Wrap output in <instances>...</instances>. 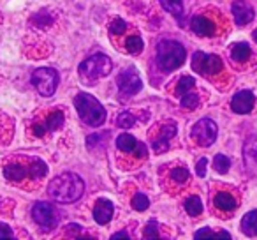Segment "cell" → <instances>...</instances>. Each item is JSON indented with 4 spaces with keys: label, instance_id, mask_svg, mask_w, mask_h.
Listing matches in <instances>:
<instances>
[{
    "label": "cell",
    "instance_id": "obj_1",
    "mask_svg": "<svg viewBox=\"0 0 257 240\" xmlns=\"http://www.w3.org/2000/svg\"><path fill=\"white\" fill-rule=\"evenodd\" d=\"M83 191H85V182L76 173H62L55 177L48 186V194L58 203H72L79 200L83 196Z\"/></svg>",
    "mask_w": 257,
    "mask_h": 240
},
{
    "label": "cell",
    "instance_id": "obj_2",
    "mask_svg": "<svg viewBox=\"0 0 257 240\" xmlns=\"http://www.w3.org/2000/svg\"><path fill=\"white\" fill-rule=\"evenodd\" d=\"M74 106H76V110H78L81 120L85 124H88V126L99 127V126H102L104 120H106V108H104L95 97L90 96V94H85V92L78 94L74 99Z\"/></svg>",
    "mask_w": 257,
    "mask_h": 240
},
{
    "label": "cell",
    "instance_id": "obj_3",
    "mask_svg": "<svg viewBox=\"0 0 257 240\" xmlns=\"http://www.w3.org/2000/svg\"><path fill=\"white\" fill-rule=\"evenodd\" d=\"M185 57H187L185 48H183V44H180L178 41L166 39L159 43L157 62L162 71L171 72V71H175V69H178L180 65L185 62Z\"/></svg>",
    "mask_w": 257,
    "mask_h": 240
},
{
    "label": "cell",
    "instance_id": "obj_4",
    "mask_svg": "<svg viewBox=\"0 0 257 240\" xmlns=\"http://www.w3.org/2000/svg\"><path fill=\"white\" fill-rule=\"evenodd\" d=\"M111 69H113L111 58L102 53H97V55L88 57L86 60H83L81 64H79L78 71H79V76H81L83 82L93 83V82H97V79L109 74Z\"/></svg>",
    "mask_w": 257,
    "mask_h": 240
},
{
    "label": "cell",
    "instance_id": "obj_5",
    "mask_svg": "<svg viewBox=\"0 0 257 240\" xmlns=\"http://www.w3.org/2000/svg\"><path fill=\"white\" fill-rule=\"evenodd\" d=\"M32 85L39 90L41 96H44V97L53 96L58 87V72L51 67L36 69L32 74Z\"/></svg>",
    "mask_w": 257,
    "mask_h": 240
},
{
    "label": "cell",
    "instance_id": "obj_6",
    "mask_svg": "<svg viewBox=\"0 0 257 240\" xmlns=\"http://www.w3.org/2000/svg\"><path fill=\"white\" fill-rule=\"evenodd\" d=\"M218 134L217 124L211 118H201L199 122L194 124L192 127V138L199 147H210L215 143Z\"/></svg>",
    "mask_w": 257,
    "mask_h": 240
},
{
    "label": "cell",
    "instance_id": "obj_7",
    "mask_svg": "<svg viewBox=\"0 0 257 240\" xmlns=\"http://www.w3.org/2000/svg\"><path fill=\"white\" fill-rule=\"evenodd\" d=\"M32 217L44 231H51L58 226V215L57 210H55L53 205L44 203V201H39V203L34 205L32 208Z\"/></svg>",
    "mask_w": 257,
    "mask_h": 240
},
{
    "label": "cell",
    "instance_id": "obj_8",
    "mask_svg": "<svg viewBox=\"0 0 257 240\" xmlns=\"http://www.w3.org/2000/svg\"><path fill=\"white\" fill-rule=\"evenodd\" d=\"M192 69L203 76H211L222 71V60L218 55H206L203 51H196L192 55Z\"/></svg>",
    "mask_w": 257,
    "mask_h": 240
},
{
    "label": "cell",
    "instance_id": "obj_9",
    "mask_svg": "<svg viewBox=\"0 0 257 240\" xmlns=\"http://www.w3.org/2000/svg\"><path fill=\"white\" fill-rule=\"evenodd\" d=\"M116 85L123 96H134L141 90L143 82H141L140 74H138L134 69H123V71L118 74L116 78Z\"/></svg>",
    "mask_w": 257,
    "mask_h": 240
},
{
    "label": "cell",
    "instance_id": "obj_10",
    "mask_svg": "<svg viewBox=\"0 0 257 240\" xmlns=\"http://www.w3.org/2000/svg\"><path fill=\"white\" fill-rule=\"evenodd\" d=\"M255 104V96H253L252 90H241L238 92L231 101V108L234 113H239V115H245V113H250Z\"/></svg>",
    "mask_w": 257,
    "mask_h": 240
},
{
    "label": "cell",
    "instance_id": "obj_11",
    "mask_svg": "<svg viewBox=\"0 0 257 240\" xmlns=\"http://www.w3.org/2000/svg\"><path fill=\"white\" fill-rule=\"evenodd\" d=\"M231 9H232V16H234L236 23H238L239 27L248 25V23L253 20V16H255L253 8L248 4V2H245V0H236Z\"/></svg>",
    "mask_w": 257,
    "mask_h": 240
},
{
    "label": "cell",
    "instance_id": "obj_12",
    "mask_svg": "<svg viewBox=\"0 0 257 240\" xmlns=\"http://www.w3.org/2000/svg\"><path fill=\"white\" fill-rule=\"evenodd\" d=\"M175 134H176V124L175 122L166 124V126L162 127L161 134L154 140V150L157 152V154H164L169 147V140H171Z\"/></svg>",
    "mask_w": 257,
    "mask_h": 240
},
{
    "label": "cell",
    "instance_id": "obj_13",
    "mask_svg": "<svg viewBox=\"0 0 257 240\" xmlns=\"http://www.w3.org/2000/svg\"><path fill=\"white\" fill-rule=\"evenodd\" d=\"M113 212H114V205L111 203L109 200L102 198V200L97 201L95 207H93V219H95V222H99V224H107V222L111 221V217H113Z\"/></svg>",
    "mask_w": 257,
    "mask_h": 240
},
{
    "label": "cell",
    "instance_id": "obj_14",
    "mask_svg": "<svg viewBox=\"0 0 257 240\" xmlns=\"http://www.w3.org/2000/svg\"><path fill=\"white\" fill-rule=\"evenodd\" d=\"M190 29L197 34V36H213L215 32V23L206 16H194Z\"/></svg>",
    "mask_w": 257,
    "mask_h": 240
},
{
    "label": "cell",
    "instance_id": "obj_15",
    "mask_svg": "<svg viewBox=\"0 0 257 240\" xmlns=\"http://www.w3.org/2000/svg\"><path fill=\"white\" fill-rule=\"evenodd\" d=\"M213 203H215V207H217L218 210H224V212H231V210H234V208L238 207L234 196H232V194H229V193H225V191H220V193L215 194Z\"/></svg>",
    "mask_w": 257,
    "mask_h": 240
},
{
    "label": "cell",
    "instance_id": "obj_16",
    "mask_svg": "<svg viewBox=\"0 0 257 240\" xmlns=\"http://www.w3.org/2000/svg\"><path fill=\"white\" fill-rule=\"evenodd\" d=\"M243 154H245V163L248 168L257 170V136H250L245 141V148H243Z\"/></svg>",
    "mask_w": 257,
    "mask_h": 240
},
{
    "label": "cell",
    "instance_id": "obj_17",
    "mask_svg": "<svg viewBox=\"0 0 257 240\" xmlns=\"http://www.w3.org/2000/svg\"><path fill=\"white\" fill-rule=\"evenodd\" d=\"M4 175L8 180H22L25 179L27 175H29V168H25V166H22L20 163H11V165H8L4 168Z\"/></svg>",
    "mask_w": 257,
    "mask_h": 240
},
{
    "label": "cell",
    "instance_id": "obj_18",
    "mask_svg": "<svg viewBox=\"0 0 257 240\" xmlns=\"http://www.w3.org/2000/svg\"><path fill=\"white\" fill-rule=\"evenodd\" d=\"M138 143H140V141L128 133H123L116 138V147L120 148L121 152H127V154H134L138 148Z\"/></svg>",
    "mask_w": 257,
    "mask_h": 240
},
{
    "label": "cell",
    "instance_id": "obj_19",
    "mask_svg": "<svg viewBox=\"0 0 257 240\" xmlns=\"http://www.w3.org/2000/svg\"><path fill=\"white\" fill-rule=\"evenodd\" d=\"M241 231L246 236H257V210L245 214V217L241 219Z\"/></svg>",
    "mask_w": 257,
    "mask_h": 240
},
{
    "label": "cell",
    "instance_id": "obj_20",
    "mask_svg": "<svg viewBox=\"0 0 257 240\" xmlns=\"http://www.w3.org/2000/svg\"><path fill=\"white\" fill-rule=\"evenodd\" d=\"M196 85V79L192 78V76H182V78L178 79V83H176V87H175V94L178 97H182V96H185L187 92H190L192 90V87Z\"/></svg>",
    "mask_w": 257,
    "mask_h": 240
},
{
    "label": "cell",
    "instance_id": "obj_21",
    "mask_svg": "<svg viewBox=\"0 0 257 240\" xmlns=\"http://www.w3.org/2000/svg\"><path fill=\"white\" fill-rule=\"evenodd\" d=\"M231 57L236 62H245L250 57V46L246 43H236L231 50Z\"/></svg>",
    "mask_w": 257,
    "mask_h": 240
},
{
    "label": "cell",
    "instance_id": "obj_22",
    "mask_svg": "<svg viewBox=\"0 0 257 240\" xmlns=\"http://www.w3.org/2000/svg\"><path fill=\"white\" fill-rule=\"evenodd\" d=\"M161 6L168 13H171L176 18H182L183 15V0H161Z\"/></svg>",
    "mask_w": 257,
    "mask_h": 240
},
{
    "label": "cell",
    "instance_id": "obj_23",
    "mask_svg": "<svg viewBox=\"0 0 257 240\" xmlns=\"http://www.w3.org/2000/svg\"><path fill=\"white\" fill-rule=\"evenodd\" d=\"M185 210L189 215H192V217H196V215H199L201 212H203V203H201V198L199 196H190L185 200Z\"/></svg>",
    "mask_w": 257,
    "mask_h": 240
},
{
    "label": "cell",
    "instance_id": "obj_24",
    "mask_svg": "<svg viewBox=\"0 0 257 240\" xmlns=\"http://www.w3.org/2000/svg\"><path fill=\"white\" fill-rule=\"evenodd\" d=\"M48 131H57L64 126V113L62 111H53L50 117L46 118V122H44Z\"/></svg>",
    "mask_w": 257,
    "mask_h": 240
},
{
    "label": "cell",
    "instance_id": "obj_25",
    "mask_svg": "<svg viewBox=\"0 0 257 240\" xmlns=\"http://www.w3.org/2000/svg\"><path fill=\"white\" fill-rule=\"evenodd\" d=\"M29 173L34 179H41V177H44L48 173V165L44 161H41V159H34L29 166Z\"/></svg>",
    "mask_w": 257,
    "mask_h": 240
},
{
    "label": "cell",
    "instance_id": "obj_26",
    "mask_svg": "<svg viewBox=\"0 0 257 240\" xmlns=\"http://www.w3.org/2000/svg\"><path fill=\"white\" fill-rule=\"evenodd\" d=\"M125 46H127L128 53L138 55V53H141V51H143L145 43H143V39H141L140 36H131V37H127V41H125Z\"/></svg>",
    "mask_w": 257,
    "mask_h": 240
},
{
    "label": "cell",
    "instance_id": "obj_27",
    "mask_svg": "<svg viewBox=\"0 0 257 240\" xmlns=\"http://www.w3.org/2000/svg\"><path fill=\"white\" fill-rule=\"evenodd\" d=\"M229 168H231V161H229L227 155L224 154H217L213 157V170L217 173H227Z\"/></svg>",
    "mask_w": 257,
    "mask_h": 240
},
{
    "label": "cell",
    "instance_id": "obj_28",
    "mask_svg": "<svg viewBox=\"0 0 257 240\" xmlns=\"http://www.w3.org/2000/svg\"><path fill=\"white\" fill-rule=\"evenodd\" d=\"M196 238H231V235H229L227 231H218V233H215L213 229H210V228H203V229H197L196 231Z\"/></svg>",
    "mask_w": 257,
    "mask_h": 240
},
{
    "label": "cell",
    "instance_id": "obj_29",
    "mask_svg": "<svg viewBox=\"0 0 257 240\" xmlns=\"http://www.w3.org/2000/svg\"><path fill=\"white\" fill-rule=\"evenodd\" d=\"M116 124H118V127H121V129H128V127H133L134 124H136V118H134L133 113H128V111H123V113L118 115Z\"/></svg>",
    "mask_w": 257,
    "mask_h": 240
},
{
    "label": "cell",
    "instance_id": "obj_30",
    "mask_svg": "<svg viewBox=\"0 0 257 240\" xmlns=\"http://www.w3.org/2000/svg\"><path fill=\"white\" fill-rule=\"evenodd\" d=\"M182 106L187 110H196L199 106V96L192 92H187L185 96H182Z\"/></svg>",
    "mask_w": 257,
    "mask_h": 240
},
{
    "label": "cell",
    "instance_id": "obj_31",
    "mask_svg": "<svg viewBox=\"0 0 257 240\" xmlns=\"http://www.w3.org/2000/svg\"><path fill=\"white\" fill-rule=\"evenodd\" d=\"M148 207H150V200H148L143 193H138L136 196L133 198V208L134 210L143 212V210H147Z\"/></svg>",
    "mask_w": 257,
    "mask_h": 240
},
{
    "label": "cell",
    "instance_id": "obj_32",
    "mask_svg": "<svg viewBox=\"0 0 257 240\" xmlns=\"http://www.w3.org/2000/svg\"><path fill=\"white\" fill-rule=\"evenodd\" d=\"M169 175H171V179L175 180V182L185 184L187 180H189V170H187V168H182V166H178V168H173Z\"/></svg>",
    "mask_w": 257,
    "mask_h": 240
},
{
    "label": "cell",
    "instance_id": "obj_33",
    "mask_svg": "<svg viewBox=\"0 0 257 240\" xmlns=\"http://www.w3.org/2000/svg\"><path fill=\"white\" fill-rule=\"evenodd\" d=\"M125 30H127V23L123 22L121 18H114L113 22H111L109 25V32L114 34V36H120V34H123Z\"/></svg>",
    "mask_w": 257,
    "mask_h": 240
},
{
    "label": "cell",
    "instance_id": "obj_34",
    "mask_svg": "<svg viewBox=\"0 0 257 240\" xmlns=\"http://www.w3.org/2000/svg\"><path fill=\"white\" fill-rule=\"evenodd\" d=\"M159 224H157V221H150L147 224V228H145V233H143V236L145 238H157L159 236Z\"/></svg>",
    "mask_w": 257,
    "mask_h": 240
},
{
    "label": "cell",
    "instance_id": "obj_35",
    "mask_svg": "<svg viewBox=\"0 0 257 240\" xmlns=\"http://www.w3.org/2000/svg\"><path fill=\"white\" fill-rule=\"evenodd\" d=\"M78 231H83L81 226H78V224H69V226H65V235H67V236H74V238H79Z\"/></svg>",
    "mask_w": 257,
    "mask_h": 240
},
{
    "label": "cell",
    "instance_id": "obj_36",
    "mask_svg": "<svg viewBox=\"0 0 257 240\" xmlns=\"http://www.w3.org/2000/svg\"><path fill=\"white\" fill-rule=\"evenodd\" d=\"M206 165H208V159L201 157L199 163H197V166H196V172L199 177H206Z\"/></svg>",
    "mask_w": 257,
    "mask_h": 240
},
{
    "label": "cell",
    "instance_id": "obj_37",
    "mask_svg": "<svg viewBox=\"0 0 257 240\" xmlns=\"http://www.w3.org/2000/svg\"><path fill=\"white\" fill-rule=\"evenodd\" d=\"M0 238H15L11 228L8 224H2V222H0Z\"/></svg>",
    "mask_w": 257,
    "mask_h": 240
},
{
    "label": "cell",
    "instance_id": "obj_38",
    "mask_svg": "<svg viewBox=\"0 0 257 240\" xmlns=\"http://www.w3.org/2000/svg\"><path fill=\"white\" fill-rule=\"evenodd\" d=\"M114 238H131L128 236V233H123V231H120V233H114V235H111V240H114Z\"/></svg>",
    "mask_w": 257,
    "mask_h": 240
},
{
    "label": "cell",
    "instance_id": "obj_39",
    "mask_svg": "<svg viewBox=\"0 0 257 240\" xmlns=\"http://www.w3.org/2000/svg\"><path fill=\"white\" fill-rule=\"evenodd\" d=\"M253 39H255V43H257V30L253 32Z\"/></svg>",
    "mask_w": 257,
    "mask_h": 240
}]
</instances>
